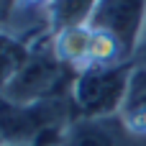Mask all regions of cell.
<instances>
[{"instance_id":"52a82bcc","label":"cell","mask_w":146,"mask_h":146,"mask_svg":"<svg viewBox=\"0 0 146 146\" xmlns=\"http://www.w3.org/2000/svg\"><path fill=\"white\" fill-rule=\"evenodd\" d=\"M121 121L139 144H146V69L144 67H136V72H133L131 90H128L126 105L121 110Z\"/></svg>"},{"instance_id":"9c48e42d","label":"cell","mask_w":146,"mask_h":146,"mask_svg":"<svg viewBox=\"0 0 146 146\" xmlns=\"http://www.w3.org/2000/svg\"><path fill=\"white\" fill-rule=\"evenodd\" d=\"M28 54H31L28 44H23L21 38L0 31V95L8 90V85L13 82V77L18 74L23 62L28 59Z\"/></svg>"},{"instance_id":"277c9868","label":"cell","mask_w":146,"mask_h":146,"mask_svg":"<svg viewBox=\"0 0 146 146\" xmlns=\"http://www.w3.org/2000/svg\"><path fill=\"white\" fill-rule=\"evenodd\" d=\"M87 23L118 38L123 49L136 56L146 26V0H98Z\"/></svg>"},{"instance_id":"8992f818","label":"cell","mask_w":146,"mask_h":146,"mask_svg":"<svg viewBox=\"0 0 146 146\" xmlns=\"http://www.w3.org/2000/svg\"><path fill=\"white\" fill-rule=\"evenodd\" d=\"M90 41H92L90 23L72 26V28L51 33V49H54V54L69 69H74V72H85L90 67Z\"/></svg>"},{"instance_id":"6da1fadb","label":"cell","mask_w":146,"mask_h":146,"mask_svg":"<svg viewBox=\"0 0 146 146\" xmlns=\"http://www.w3.org/2000/svg\"><path fill=\"white\" fill-rule=\"evenodd\" d=\"M77 72L69 69L51 49V36L31 44V54L0 95L10 103H46L72 95Z\"/></svg>"},{"instance_id":"ba28073f","label":"cell","mask_w":146,"mask_h":146,"mask_svg":"<svg viewBox=\"0 0 146 146\" xmlns=\"http://www.w3.org/2000/svg\"><path fill=\"white\" fill-rule=\"evenodd\" d=\"M95 5H98V0H51V5H49L51 33L87 23Z\"/></svg>"},{"instance_id":"7a4b0ae2","label":"cell","mask_w":146,"mask_h":146,"mask_svg":"<svg viewBox=\"0 0 146 146\" xmlns=\"http://www.w3.org/2000/svg\"><path fill=\"white\" fill-rule=\"evenodd\" d=\"M136 64H118V67H95L77 72L72 85V108L74 118H110L121 115Z\"/></svg>"},{"instance_id":"7c38bea8","label":"cell","mask_w":146,"mask_h":146,"mask_svg":"<svg viewBox=\"0 0 146 146\" xmlns=\"http://www.w3.org/2000/svg\"><path fill=\"white\" fill-rule=\"evenodd\" d=\"M0 146H18V144H0Z\"/></svg>"},{"instance_id":"3957f363","label":"cell","mask_w":146,"mask_h":146,"mask_svg":"<svg viewBox=\"0 0 146 146\" xmlns=\"http://www.w3.org/2000/svg\"><path fill=\"white\" fill-rule=\"evenodd\" d=\"M72 121V98L46 103H10L0 98V144L31 146L46 133L64 131Z\"/></svg>"},{"instance_id":"5b68a950","label":"cell","mask_w":146,"mask_h":146,"mask_svg":"<svg viewBox=\"0 0 146 146\" xmlns=\"http://www.w3.org/2000/svg\"><path fill=\"white\" fill-rule=\"evenodd\" d=\"M59 146H139V141L128 133L121 115H110L74 118L64 128Z\"/></svg>"},{"instance_id":"30bf717a","label":"cell","mask_w":146,"mask_h":146,"mask_svg":"<svg viewBox=\"0 0 146 146\" xmlns=\"http://www.w3.org/2000/svg\"><path fill=\"white\" fill-rule=\"evenodd\" d=\"M133 64L146 69V26H144V33H141V41H139V49H136V56H133Z\"/></svg>"},{"instance_id":"8fae6325","label":"cell","mask_w":146,"mask_h":146,"mask_svg":"<svg viewBox=\"0 0 146 146\" xmlns=\"http://www.w3.org/2000/svg\"><path fill=\"white\" fill-rule=\"evenodd\" d=\"M62 133H64V131H56V133H46V136H41L36 144H31V146H59V141H62Z\"/></svg>"}]
</instances>
